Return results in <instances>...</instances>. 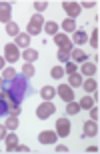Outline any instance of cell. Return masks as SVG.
I'll use <instances>...</instances> for the list:
<instances>
[{"label": "cell", "mask_w": 100, "mask_h": 154, "mask_svg": "<svg viewBox=\"0 0 100 154\" xmlns=\"http://www.w3.org/2000/svg\"><path fill=\"white\" fill-rule=\"evenodd\" d=\"M42 26H44V16L42 14H32L30 22H28V36H36L42 32Z\"/></svg>", "instance_id": "obj_1"}, {"label": "cell", "mask_w": 100, "mask_h": 154, "mask_svg": "<svg viewBox=\"0 0 100 154\" xmlns=\"http://www.w3.org/2000/svg\"><path fill=\"white\" fill-rule=\"evenodd\" d=\"M54 112H56V106L50 102V100H44V102H42L38 108H36V116H38L40 120H46L48 116L54 114Z\"/></svg>", "instance_id": "obj_2"}, {"label": "cell", "mask_w": 100, "mask_h": 154, "mask_svg": "<svg viewBox=\"0 0 100 154\" xmlns=\"http://www.w3.org/2000/svg\"><path fill=\"white\" fill-rule=\"evenodd\" d=\"M56 134L60 138H66L68 134H70V120L68 118H58L56 120Z\"/></svg>", "instance_id": "obj_3"}, {"label": "cell", "mask_w": 100, "mask_h": 154, "mask_svg": "<svg viewBox=\"0 0 100 154\" xmlns=\"http://www.w3.org/2000/svg\"><path fill=\"white\" fill-rule=\"evenodd\" d=\"M18 58H20L18 46L16 44H6L4 46V60H6V62H16Z\"/></svg>", "instance_id": "obj_4"}, {"label": "cell", "mask_w": 100, "mask_h": 154, "mask_svg": "<svg viewBox=\"0 0 100 154\" xmlns=\"http://www.w3.org/2000/svg\"><path fill=\"white\" fill-rule=\"evenodd\" d=\"M62 10L68 14V18H76L78 14H80V4L78 2H70V0H66V2H62Z\"/></svg>", "instance_id": "obj_5"}, {"label": "cell", "mask_w": 100, "mask_h": 154, "mask_svg": "<svg viewBox=\"0 0 100 154\" xmlns=\"http://www.w3.org/2000/svg\"><path fill=\"white\" fill-rule=\"evenodd\" d=\"M56 92H58V96H60L64 102H72V100H74V90H72V86L60 84L58 88H56Z\"/></svg>", "instance_id": "obj_6"}, {"label": "cell", "mask_w": 100, "mask_h": 154, "mask_svg": "<svg viewBox=\"0 0 100 154\" xmlns=\"http://www.w3.org/2000/svg\"><path fill=\"white\" fill-rule=\"evenodd\" d=\"M56 140H58V134H56L54 130H44L38 134V142L40 144H54Z\"/></svg>", "instance_id": "obj_7"}, {"label": "cell", "mask_w": 100, "mask_h": 154, "mask_svg": "<svg viewBox=\"0 0 100 154\" xmlns=\"http://www.w3.org/2000/svg\"><path fill=\"white\" fill-rule=\"evenodd\" d=\"M10 16H12L10 2H0V22L8 24V22H10Z\"/></svg>", "instance_id": "obj_8"}, {"label": "cell", "mask_w": 100, "mask_h": 154, "mask_svg": "<svg viewBox=\"0 0 100 154\" xmlns=\"http://www.w3.org/2000/svg\"><path fill=\"white\" fill-rule=\"evenodd\" d=\"M96 134H98L96 120H86V122H84V136H96Z\"/></svg>", "instance_id": "obj_9"}, {"label": "cell", "mask_w": 100, "mask_h": 154, "mask_svg": "<svg viewBox=\"0 0 100 154\" xmlns=\"http://www.w3.org/2000/svg\"><path fill=\"white\" fill-rule=\"evenodd\" d=\"M4 140H6V150H8V152H14L16 146H18V136L14 134V132H10V134L4 136Z\"/></svg>", "instance_id": "obj_10"}, {"label": "cell", "mask_w": 100, "mask_h": 154, "mask_svg": "<svg viewBox=\"0 0 100 154\" xmlns=\"http://www.w3.org/2000/svg\"><path fill=\"white\" fill-rule=\"evenodd\" d=\"M70 50H72V46H62V48H58V52H56L58 60L60 62H70Z\"/></svg>", "instance_id": "obj_11"}, {"label": "cell", "mask_w": 100, "mask_h": 154, "mask_svg": "<svg viewBox=\"0 0 100 154\" xmlns=\"http://www.w3.org/2000/svg\"><path fill=\"white\" fill-rule=\"evenodd\" d=\"M70 58H72L74 62H86V52L84 50H80V48H72V50H70Z\"/></svg>", "instance_id": "obj_12"}, {"label": "cell", "mask_w": 100, "mask_h": 154, "mask_svg": "<svg viewBox=\"0 0 100 154\" xmlns=\"http://www.w3.org/2000/svg\"><path fill=\"white\" fill-rule=\"evenodd\" d=\"M80 72H82L84 76H88V78H90V76H94L96 74V64L94 62H84L82 66H80Z\"/></svg>", "instance_id": "obj_13"}, {"label": "cell", "mask_w": 100, "mask_h": 154, "mask_svg": "<svg viewBox=\"0 0 100 154\" xmlns=\"http://www.w3.org/2000/svg\"><path fill=\"white\" fill-rule=\"evenodd\" d=\"M80 86H82L86 92H90V94L98 90V86H96V80L92 78V76H90V78H86V80H82V84H80Z\"/></svg>", "instance_id": "obj_14"}, {"label": "cell", "mask_w": 100, "mask_h": 154, "mask_svg": "<svg viewBox=\"0 0 100 154\" xmlns=\"http://www.w3.org/2000/svg\"><path fill=\"white\" fill-rule=\"evenodd\" d=\"M86 40H88V34H86L84 30H74V36H72V42H74V44L80 46V44H84Z\"/></svg>", "instance_id": "obj_15"}, {"label": "cell", "mask_w": 100, "mask_h": 154, "mask_svg": "<svg viewBox=\"0 0 100 154\" xmlns=\"http://www.w3.org/2000/svg\"><path fill=\"white\" fill-rule=\"evenodd\" d=\"M42 30H44L46 34H50V36H56V34H58V24L52 22V20H50V22H44Z\"/></svg>", "instance_id": "obj_16"}, {"label": "cell", "mask_w": 100, "mask_h": 154, "mask_svg": "<svg viewBox=\"0 0 100 154\" xmlns=\"http://www.w3.org/2000/svg\"><path fill=\"white\" fill-rule=\"evenodd\" d=\"M40 96L44 98V100H52V98L56 96V88H52V86H44V88L40 90Z\"/></svg>", "instance_id": "obj_17"}, {"label": "cell", "mask_w": 100, "mask_h": 154, "mask_svg": "<svg viewBox=\"0 0 100 154\" xmlns=\"http://www.w3.org/2000/svg\"><path fill=\"white\" fill-rule=\"evenodd\" d=\"M54 42L58 44V48H62V46H72V42H70V38H68L66 34H56Z\"/></svg>", "instance_id": "obj_18"}, {"label": "cell", "mask_w": 100, "mask_h": 154, "mask_svg": "<svg viewBox=\"0 0 100 154\" xmlns=\"http://www.w3.org/2000/svg\"><path fill=\"white\" fill-rule=\"evenodd\" d=\"M16 46H22V48L30 46V36H28L26 32H20V34L16 36Z\"/></svg>", "instance_id": "obj_19"}, {"label": "cell", "mask_w": 100, "mask_h": 154, "mask_svg": "<svg viewBox=\"0 0 100 154\" xmlns=\"http://www.w3.org/2000/svg\"><path fill=\"white\" fill-rule=\"evenodd\" d=\"M6 34H8V36H14V38H16V36L20 34V30H18V24L10 20V22L6 24Z\"/></svg>", "instance_id": "obj_20"}, {"label": "cell", "mask_w": 100, "mask_h": 154, "mask_svg": "<svg viewBox=\"0 0 100 154\" xmlns=\"http://www.w3.org/2000/svg\"><path fill=\"white\" fill-rule=\"evenodd\" d=\"M78 106H80V108H84V110L92 108V106H94V98H92V96H84V98H80Z\"/></svg>", "instance_id": "obj_21"}, {"label": "cell", "mask_w": 100, "mask_h": 154, "mask_svg": "<svg viewBox=\"0 0 100 154\" xmlns=\"http://www.w3.org/2000/svg\"><path fill=\"white\" fill-rule=\"evenodd\" d=\"M22 56H24V60H26V62H34V60H38V52L32 50V48H26Z\"/></svg>", "instance_id": "obj_22"}, {"label": "cell", "mask_w": 100, "mask_h": 154, "mask_svg": "<svg viewBox=\"0 0 100 154\" xmlns=\"http://www.w3.org/2000/svg\"><path fill=\"white\" fill-rule=\"evenodd\" d=\"M4 126L6 128H8V130H16L18 126V116H8V118H6V122H4Z\"/></svg>", "instance_id": "obj_23"}, {"label": "cell", "mask_w": 100, "mask_h": 154, "mask_svg": "<svg viewBox=\"0 0 100 154\" xmlns=\"http://www.w3.org/2000/svg\"><path fill=\"white\" fill-rule=\"evenodd\" d=\"M80 84H82V78H80V74H78V72L70 74V78H68V86H72V88H78Z\"/></svg>", "instance_id": "obj_24"}, {"label": "cell", "mask_w": 100, "mask_h": 154, "mask_svg": "<svg viewBox=\"0 0 100 154\" xmlns=\"http://www.w3.org/2000/svg\"><path fill=\"white\" fill-rule=\"evenodd\" d=\"M80 112V106H78V102H66V114H70V116H74V114H78Z\"/></svg>", "instance_id": "obj_25"}, {"label": "cell", "mask_w": 100, "mask_h": 154, "mask_svg": "<svg viewBox=\"0 0 100 154\" xmlns=\"http://www.w3.org/2000/svg\"><path fill=\"white\" fill-rule=\"evenodd\" d=\"M62 28L66 30V32H74V30H76V22H74L72 18H64V22H62Z\"/></svg>", "instance_id": "obj_26"}, {"label": "cell", "mask_w": 100, "mask_h": 154, "mask_svg": "<svg viewBox=\"0 0 100 154\" xmlns=\"http://www.w3.org/2000/svg\"><path fill=\"white\" fill-rule=\"evenodd\" d=\"M34 72H36V70H34L32 62H24V66H22V74H24V76H28V78H32Z\"/></svg>", "instance_id": "obj_27"}, {"label": "cell", "mask_w": 100, "mask_h": 154, "mask_svg": "<svg viewBox=\"0 0 100 154\" xmlns=\"http://www.w3.org/2000/svg\"><path fill=\"white\" fill-rule=\"evenodd\" d=\"M50 74H52V78H62L64 76V68L62 66H54V68L50 70Z\"/></svg>", "instance_id": "obj_28"}, {"label": "cell", "mask_w": 100, "mask_h": 154, "mask_svg": "<svg viewBox=\"0 0 100 154\" xmlns=\"http://www.w3.org/2000/svg\"><path fill=\"white\" fill-rule=\"evenodd\" d=\"M14 76H16V70L14 68H4L2 70V78L4 80H10V78H14Z\"/></svg>", "instance_id": "obj_29"}, {"label": "cell", "mask_w": 100, "mask_h": 154, "mask_svg": "<svg viewBox=\"0 0 100 154\" xmlns=\"http://www.w3.org/2000/svg\"><path fill=\"white\" fill-rule=\"evenodd\" d=\"M8 112H10V116H18L20 114V112H22V110H20V106H18V104H8Z\"/></svg>", "instance_id": "obj_30"}, {"label": "cell", "mask_w": 100, "mask_h": 154, "mask_svg": "<svg viewBox=\"0 0 100 154\" xmlns=\"http://www.w3.org/2000/svg\"><path fill=\"white\" fill-rule=\"evenodd\" d=\"M90 46H94V48H98V30H92V34H90Z\"/></svg>", "instance_id": "obj_31"}, {"label": "cell", "mask_w": 100, "mask_h": 154, "mask_svg": "<svg viewBox=\"0 0 100 154\" xmlns=\"http://www.w3.org/2000/svg\"><path fill=\"white\" fill-rule=\"evenodd\" d=\"M64 70H66L68 74H74V72H78V64L76 62H68L66 66H64Z\"/></svg>", "instance_id": "obj_32"}, {"label": "cell", "mask_w": 100, "mask_h": 154, "mask_svg": "<svg viewBox=\"0 0 100 154\" xmlns=\"http://www.w3.org/2000/svg\"><path fill=\"white\" fill-rule=\"evenodd\" d=\"M90 110V120H98V106H92Z\"/></svg>", "instance_id": "obj_33"}, {"label": "cell", "mask_w": 100, "mask_h": 154, "mask_svg": "<svg viewBox=\"0 0 100 154\" xmlns=\"http://www.w3.org/2000/svg\"><path fill=\"white\" fill-rule=\"evenodd\" d=\"M34 8H36L38 12H42L46 8V2H40V0H38V2H34Z\"/></svg>", "instance_id": "obj_34"}, {"label": "cell", "mask_w": 100, "mask_h": 154, "mask_svg": "<svg viewBox=\"0 0 100 154\" xmlns=\"http://www.w3.org/2000/svg\"><path fill=\"white\" fill-rule=\"evenodd\" d=\"M56 152H68V146H64V144H58V146H56Z\"/></svg>", "instance_id": "obj_35"}, {"label": "cell", "mask_w": 100, "mask_h": 154, "mask_svg": "<svg viewBox=\"0 0 100 154\" xmlns=\"http://www.w3.org/2000/svg\"><path fill=\"white\" fill-rule=\"evenodd\" d=\"M6 132H8V128H6L4 124H0V138H4V136H6Z\"/></svg>", "instance_id": "obj_36"}, {"label": "cell", "mask_w": 100, "mask_h": 154, "mask_svg": "<svg viewBox=\"0 0 100 154\" xmlns=\"http://www.w3.org/2000/svg\"><path fill=\"white\" fill-rule=\"evenodd\" d=\"M16 150H20V152H28L30 148H28V146H22V144H18V146H16Z\"/></svg>", "instance_id": "obj_37"}, {"label": "cell", "mask_w": 100, "mask_h": 154, "mask_svg": "<svg viewBox=\"0 0 100 154\" xmlns=\"http://www.w3.org/2000/svg\"><path fill=\"white\" fill-rule=\"evenodd\" d=\"M4 64H6V60H4V56H0V70H4Z\"/></svg>", "instance_id": "obj_38"}, {"label": "cell", "mask_w": 100, "mask_h": 154, "mask_svg": "<svg viewBox=\"0 0 100 154\" xmlns=\"http://www.w3.org/2000/svg\"><path fill=\"white\" fill-rule=\"evenodd\" d=\"M82 6H84V8H92V6H94V2H82Z\"/></svg>", "instance_id": "obj_39"}, {"label": "cell", "mask_w": 100, "mask_h": 154, "mask_svg": "<svg viewBox=\"0 0 100 154\" xmlns=\"http://www.w3.org/2000/svg\"><path fill=\"white\" fill-rule=\"evenodd\" d=\"M2 82H4V78H0V90H2Z\"/></svg>", "instance_id": "obj_40"}]
</instances>
